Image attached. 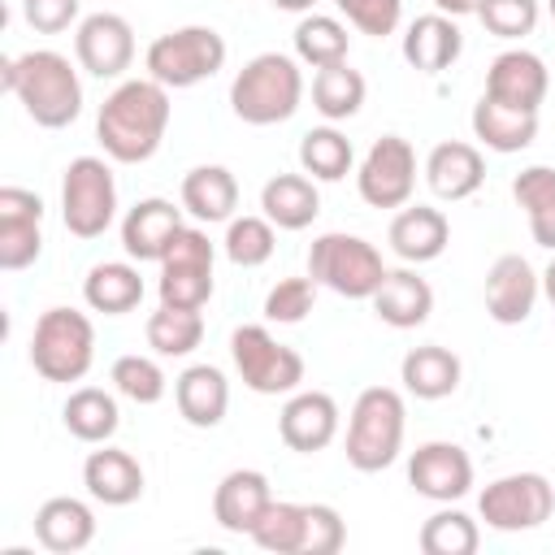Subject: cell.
I'll use <instances>...</instances> for the list:
<instances>
[{"label":"cell","mask_w":555,"mask_h":555,"mask_svg":"<svg viewBox=\"0 0 555 555\" xmlns=\"http://www.w3.org/2000/svg\"><path fill=\"white\" fill-rule=\"evenodd\" d=\"M481 542L477 520L464 516L460 507H442L421 525V551L425 555H473Z\"/></svg>","instance_id":"cell-40"},{"label":"cell","mask_w":555,"mask_h":555,"mask_svg":"<svg viewBox=\"0 0 555 555\" xmlns=\"http://www.w3.org/2000/svg\"><path fill=\"white\" fill-rule=\"evenodd\" d=\"M551 507H555V486L542 473H507V477H494L481 490V499H477L481 520L490 529H499V533L538 529L542 520H551Z\"/></svg>","instance_id":"cell-10"},{"label":"cell","mask_w":555,"mask_h":555,"mask_svg":"<svg viewBox=\"0 0 555 555\" xmlns=\"http://www.w3.org/2000/svg\"><path fill=\"white\" fill-rule=\"evenodd\" d=\"M182 234V208H173L169 199L152 195V199H139L126 217H121V247L130 260H165V251L173 247V238Z\"/></svg>","instance_id":"cell-19"},{"label":"cell","mask_w":555,"mask_h":555,"mask_svg":"<svg viewBox=\"0 0 555 555\" xmlns=\"http://www.w3.org/2000/svg\"><path fill=\"white\" fill-rule=\"evenodd\" d=\"M113 386L130 403H160L165 399V373L152 356H117L113 360Z\"/></svg>","instance_id":"cell-42"},{"label":"cell","mask_w":555,"mask_h":555,"mask_svg":"<svg viewBox=\"0 0 555 555\" xmlns=\"http://www.w3.org/2000/svg\"><path fill=\"white\" fill-rule=\"evenodd\" d=\"M386 273L390 269L382 264V251L360 234L330 230V234L312 238V247H308V278L317 286H330L334 295L373 299V291L382 286Z\"/></svg>","instance_id":"cell-6"},{"label":"cell","mask_w":555,"mask_h":555,"mask_svg":"<svg viewBox=\"0 0 555 555\" xmlns=\"http://www.w3.org/2000/svg\"><path fill=\"white\" fill-rule=\"evenodd\" d=\"M460 52H464V35L447 13H425L403 35V61L421 74H442L447 65H455Z\"/></svg>","instance_id":"cell-27"},{"label":"cell","mask_w":555,"mask_h":555,"mask_svg":"<svg viewBox=\"0 0 555 555\" xmlns=\"http://www.w3.org/2000/svg\"><path fill=\"white\" fill-rule=\"evenodd\" d=\"M351 160H356L351 139H347L343 130H334V126H317V130H308V134L299 139V165H304V173H312L317 182H338V178H347Z\"/></svg>","instance_id":"cell-38"},{"label":"cell","mask_w":555,"mask_h":555,"mask_svg":"<svg viewBox=\"0 0 555 555\" xmlns=\"http://www.w3.org/2000/svg\"><path fill=\"white\" fill-rule=\"evenodd\" d=\"M538 295H542V278L533 273V264L525 256L507 251L490 264V273H486V312H490V321L520 325L533 312Z\"/></svg>","instance_id":"cell-17"},{"label":"cell","mask_w":555,"mask_h":555,"mask_svg":"<svg viewBox=\"0 0 555 555\" xmlns=\"http://www.w3.org/2000/svg\"><path fill=\"white\" fill-rule=\"evenodd\" d=\"M117 217V182L100 156H78L61 178V221L74 238H100Z\"/></svg>","instance_id":"cell-8"},{"label":"cell","mask_w":555,"mask_h":555,"mask_svg":"<svg viewBox=\"0 0 555 555\" xmlns=\"http://www.w3.org/2000/svg\"><path fill=\"white\" fill-rule=\"evenodd\" d=\"M317 0H273V9H286V13H308Z\"/></svg>","instance_id":"cell-49"},{"label":"cell","mask_w":555,"mask_h":555,"mask_svg":"<svg viewBox=\"0 0 555 555\" xmlns=\"http://www.w3.org/2000/svg\"><path fill=\"white\" fill-rule=\"evenodd\" d=\"M61 421L65 429L78 438V442H108L121 425V412H117V399L100 386H78L65 408H61Z\"/></svg>","instance_id":"cell-34"},{"label":"cell","mask_w":555,"mask_h":555,"mask_svg":"<svg viewBox=\"0 0 555 555\" xmlns=\"http://www.w3.org/2000/svg\"><path fill=\"white\" fill-rule=\"evenodd\" d=\"M477 17L499 39H525L538 26V0H481Z\"/></svg>","instance_id":"cell-43"},{"label":"cell","mask_w":555,"mask_h":555,"mask_svg":"<svg viewBox=\"0 0 555 555\" xmlns=\"http://www.w3.org/2000/svg\"><path fill=\"white\" fill-rule=\"evenodd\" d=\"M78 9H82V0H22V17L39 35L69 30V22H78Z\"/></svg>","instance_id":"cell-47"},{"label":"cell","mask_w":555,"mask_h":555,"mask_svg":"<svg viewBox=\"0 0 555 555\" xmlns=\"http://www.w3.org/2000/svg\"><path fill=\"white\" fill-rule=\"evenodd\" d=\"M356 186H360V199L373 204V208H403L416 191V152H412V143L403 134H382L364 152Z\"/></svg>","instance_id":"cell-12"},{"label":"cell","mask_w":555,"mask_h":555,"mask_svg":"<svg viewBox=\"0 0 555 555\" xmlns=\"http://www.w3.org/2000/svg\"><path fill=\"white\" fill-rule=\"evenodd\" d=\"M542 295L555 304V260H551V264H546V273H542Z\"/></svg>","instance_id":"cell-50"},{"label":"cell","mask_w":555,"mask_h":555,"mask_svg":"<svg viewBox=\"0 0 555 555\" xmlns=\"http://www.w3.org/2000/svg\"><path fill=\"white\" fill-rule=\"evenodd\" d=\"M173 403L182 412L186 425L195 429H212L225 421V408H230V382L221 369L212 364H191L178 373L173 382Z\"/></svg>","instance_id":"cell-25"},{"label":"cell","mask_w":555,"mask_h":555,"mask_svg":"<svg viewBox=\"0 0 555 555\" xmlns=\"http://www.w3.org/2000/svg\"><path fill=\"white\" fill-rule=\"evenodd\" d=\"M156 295L169 308H195V312L212 299V243L204 230L182 225V234L160 260Z\"/></svg>","instance_id":"cell-11"},{"label":"cell","mask_w":555,"mask_h":555,"mask_svg":"<svg viewBox=\"0 0 555 555\" xmlns=\"http://www.w3.org/2000/svg\"><path fill=\"white\" fill-rule=\"evenodd\" d=\"M169 87L156 78H126L108 91L95 117V139L108 160L117 165H143L156 156L165 130H169Z\"/></svg>","instance_id":"cell-1"},{"label":"cell","mask_w":555,"mask_h":555,"mask_svg":"<svg viewBox=\"0 0 555 555\" xmlns=\"http://www.w3.org/2000/svg\"><path fill=\"white\" fill-rule=\"evenodd\" d=\"M473 134L490 147V152H525L533 139H538V113H525V108H507L490 95H481L473 104Z\"/></svg>","instance_id":"cell-30"},{"label":"cell","mask_w":555,"mask_h":555,"mask_svg":"<svg viewBox=\"0 0 555 555\" xmlns=\"http://www.w3.org/2000/svg\"><path fill=\"white\" fill-rule=\"evenodd\" d=\"M35 538H39V546L52 551V555L87 551L91 538H95V512H91L82 499L56 494V499H48V503L35 512Z\"/></svg>","instance_id":"cell-26"},{"label":"cell","mask_w":555,"mask_h":555,"mask_svg":"<svg viewBox=\"0 0 555 555\" xmlns=\"http://www.w3.org/2000/svg\"><path fill=\"white\" fill-rule=\"evenodd\" d=\"M82 299H87V308H95L104 317L134 312L143 304V278H139V269L130 260L91 264V273L82 278Z\"/></svg>","instance_id":"cell-32"},{"label":"cell","mask_w":555,"mask_h":555,"mask_svg":"<svg viewBox=\"0 0 555 555\" xmlns=\"http://www.w3.org/2000/svg\"><path fill=\"white\" fill-rule=\"evenodd\" d=\"M425 182L438 199H468L481 182H486V160L473 143L464 139H447L425 156Z\"/></svg>","instance_id":"cell-22"},{"label":"cell","mask_w":555,"mask_h":555,"mask_svg":"<svg viewBox=\"0 0 555 555\" xmlns=\"http://www.w3.org/2000/svg\"><path fill=\"white\" fill-rule=\"evenodd\" d=\"M390 251L408 264H425L438 260L451 243V221L442 217V208L429 204H403V212H395L390 221Z\"/></svg>","instance_id":"cell-21"},{"label":"cell","mask_w":555,"mask_h":555,"mask_svg":"<svg viewBox=\"0 0 555 555\" xmlns=\"http://www.w3.org/2000/svg\"><path fill=\"white\" fill-rule=\"evenodd\" d=\"M230 356L243 386L256 395H295L304 382V356L278 343L264 325H238L230 334Z\"/></svg>","instance_id":"cell-9"},{"label":"cell","mask_w":555,"mask_h":555,"mask_svg":"<svg viewBox=\"0 0 555 555\" xmlns=\"http://www.w3.org/2000/svg\"><path fill=\"white\" fill-rule=\"evenodd\" d=\"M43 199L26 186H0V269H26L43 251Z\"/></svg>","instance_id":"cell-15"},{"label":"cell","mask_w":555,"mask_h":555,"mask_svg":"<svg viewBox=\"0 0 555 555\" xmlns=\"http://www.w3.org/2000/svg\"><path fill=\"white\" fill-rule=\"evenodd\" d=\"M434 4H438V13H447V17H464V13H477L481 0H434Z\"/></svg>","instance_id":"cell-48"},{"label":"cell","mask_w":555,"mask_h":555,"mask_svg":"<svg viewBox=\"0 0 555 555\" xmlns=\"http://www.w3.org/2000/svg\"><path fill=\"white\" fill-rule=\"evenodd\" d=\"M143 65H147V78L182 91V87L212 78L225 65V39L212 26H178L147 43Z\"/></svg>","instance_id":"cell-7"},{"label":"cell","mask_w":555,"mask_h":555,"mask_svg":"<svg viewBox=\"0 0 555 555\" xmlns=\"http://www.w3.org/2000/svg\"><path fill=\"white\" fill-rule=\"evenodd\" d=\"M373 312L390 330H416L434 312V291L416 269H390L373 291Z\"/></svg>","instance_id":"cell-24"},{"label":"cell","mask_w":555,"mask_h":555,"mask_svg":"<svg viewBox=\"0 0 555 555\" xmlns=\"http://www.w3.org/2000/svg\"><path fill=\"white\" fill-rule=\"evenodd\" d=\"M299 100H304V74L295 65V56H286V52L251 56L230 82V108L247 126L286 121V117H295Z\"/></svg>","instance_id":"cell-3"},{"label":"cell","mask_w":555,"mask_h":555,"mask_svg":"<svg viewBox=\"0 0 555 555\" xmlns=\"http://www.w3.org/2000/svg\"><path fill=\"white\" fill-rule=\"evenodd\" d=\"M260 208L278 230H308L321 212V195L308 173H273L260 186Z\"/></svg>","instance_id":"cell-28"},{"label":"cell","mask_w":555,"mask_h":555,"mask_svg":"<svg viewBox=\"0 0 555 555\" xmlns=\"http://www.w3.org/2000/svg\"><path fill=\"white\" fill-rule=\"evenodd\" d=\"M546 9H551V17H555V0H546Z\"/></svg>","instance_id":"cell-51"},{"label":"cell","mask_w":555,"mask_h":555,"mask_svg":"<svg viewBox=\"0 0 555 555\" xmlns=\"http://www.w3.org/2000/svg\"><path fill=\"white\" fill-rule=\"evenodd\" d=\"M74 56L95 78H121L134 61V30L121 13H91L74 30Z\"/></svg>","instance_id":"cell-13"},{"label":"cell","mask_w":555,"mask_h":555,"mask_svg":"<svg viewBox=\"0 0 555 555\" xmlns=\"http://www.w3.org/2000/svg\"><path fill=\"white\" fill-rule=\"evenodd\" d=\"M408 481L421 499L434 503H455L473 486V460L460 442H425L408 460Z\"/></svg>","instance_id":"cell-14"},{"label":"cell","mask_w":555,"mask_h":555,"mask_svg":"<svg viewBox=\"0 0 555 555\" xmlns=\"http://www.w3.org/2000/svg\"><path fill=\"white\" fill-rule=\"evenodd\" d=\"M278 247V234H273V221L269 217H230L225 225V256L230 264L238 269H256L273 256Z\"/></svg>","instance_id":"cell-41"},{"label":"cell","mask_w":555,"mask_h":555,"mask_svg":"<svg viewBox=\"0 0 555 555\" xmlns=\"http://www.w3.org/2000/svg\"><path fill=\"white\" fill-rule=\"evenodd\" d=\"M347 22L360 30V35H373V39H386L395 35L399 17H403V0H334Z\"/></svg>","instance_id":"cell-46"},{"label":"cell","mask_w":555,"mask_h":555,"mask_svg":"<svg viewBox=\"0 0 555 555\" xmlns=\"http://www.w3.org/2000/svg\"><path fill=\"white\" fill-rule=\"evenodd\" d=\"M512 195L529 217V234L538 247L555 251V169L551 165H529L512 178Z\"/></svg>","instance_id":"cell-33"},{"label":"cell","mask_w":555,"mask_h":555,"mask_svg":"<svg viewBox=\"0 0 555 555\" xmlns=\"http://www.w3.org/2000/svg\"><path fill=\"white\" fill-rule=\"evenodd\" d=\"M403 395L390 386H369L356 395L351 403V421H347V464L356 473H382L399 460L403 451Z\"/></svg>","instance_id":"cell-4"},{"label":"cell","mask_w":555,"mask_h":555,"mask_svg":"<svg viewBox=\"0 0 555 555\" xmlns=\"http://www.w3.org/2000/svg\"><path fill=\"white\" fill-rule=\"evenodd\" d=\"M546 87H551V74L542 65L538 52H525V48H507L490 61L486 69V95L507 104V108H525V113H538V104L546 100Z\"/></svg>","instance_id":"cell-16"},{"label":"cell","mask_w":555,"mask_h":555,"mask_svg":"<svg viewBox=\"0 0 555 555\" xmlns=\"http://www.w3.org/2000/svg\"><path fill=\"white\" fill-rule=\"evenodd\" d=\"M95 360V325L78 308H48L30 334V364L43 382H82Z\"/></svg>","instance_id":"cell-5"},{"label":"cell","mask_w":555,"mask_h":555,"mask_svg":"<svg viewBox=\"0 0 555 555\" xmlns=\"http://www.w3.org/2000/svg\"><path fill=\"white\" fill-rule=\"evenodd\" d=\"M278 434L299 455L325 451L338 434V403L325 390H295L278 416Z\"/></svg>","instance_id":"cell-18"},{"label":"cell","mask_w":555,"mask_h":555,"mask_svg":"<svg viewBox=\"0 0 555 555\" xmlns=\"http://www.w3.org/2000/svg\"><path fill=\"white\" fill-rule=\"evenodd\" d=\"M312 104H317V113H321L325 121H347V117H356L360 104H364V74L351 69L347 61L317 69V78H312Z\"/></svg>","instance_id":"cell-35"},{"label":"cell","mask_w":555,"mask_h":555,"mask_svg":"<svg viewBox=\"0 0 555 555\" xmlns=\"http://www.w3.org/2000/svg\"><path fill=\"white\" fill-rule=\"evenodd\" d=\"M0 78L22 100L26 117L35 126H43V130H65L82 113L78 69L69 65V56H61L52 48H35V52H22V56H9L0 65Z\"/></svg>","instance_id":"cell-2"},{"label":"cell","mask_w":555,"mask_h":555,"mask_svg":"<svg viewBox=\"0 0 555 555\" xmlns=\"http://www.w3.org/2000/svg\"><path fill=\"white\" fill-rule=\"evenodd\" d=\"M269 503H273L269 477L256 468H234L212 490V516L225 533H251L256 520L269 512Z\"/></svg>","instance_id":"cell-20"},{"label":"cell","mask_w":555,"mask_h":555,"mask_svg":"<svg viewBox=\"0 0 555 555\" xmlns=\"http://www.w3.org/2000/svg\"><path fill=\"white\" fill-rule=\"evenodd\" d=\"M199 343H204V317L195 308H169V304H160L147 317V347L156 356L178 360V356H191Z\"/></svg>","instance_id":"cell-37"},{"label":"cell","mask_w":555,"mask_h":555,"mask_svg":"<svg viewBox=\"0 0 555 555\" xmlns=\"http://www.w3.org/2000/svg\"><path fill=\"white\" fill-rule=\"evenodd\" d=\"M317 304V282L312 278H282L264 295V317L278 325H299Z\"/></svg>","instance_id":"cell-44"},{"label":"cell","mask_w":555,"mask_h":555,"mask_svg":"<svg viewBox=\"0 0 555 555\" xmlns=\"http://www.w3.org/2000/svg\"><path fill=\"white\" fill-rule=\"evenodd\" d=\"M351 52V35L338 17L330 13H308L299 26H295V56L312 69H325V65H338L347 61Z\"/></svg>","instance_id":"cell-36"},{"label":"cell","mask_w":555,"mask_h":555,"mask_svg":"<svg viewBox=\"0 0 555 555\" xmlns=\"http://www.w3.org/2000/svg\"><path fill=\"white\" fill-rule=\"evenodd\" d=\"M347 542V525L330 503H308L304 512V555H334Z\"/></svg>","instance_id":"cell-45"},{"label":"cell","mask_w":555,"mask_h":555,"mask_svg":"<svg viewBox=\"0 0 555 555\" xmlns=\"http://www.w3.org/2000/svg\"><path fill=\"white\" fill-rule=\"evenodd\" d=\"M182 208L195 221H230L238 208V182L225 165H195L182 178Z\"/></svg>","instance_id":"cell-31"},{"label":"cell","mask_w":555,"mask_h":555,"mask_svg":"<svg viewBox=\"0 0 555 555\" xmlns=\"http://www.w3.org/2000/svg\"><path fill=\"white\" fill-rule=\"evenodd\" d=\"M82 486H87V494H91L95 503H104V507H126V503H134V499L143 494V468H139V460H134L130 451H121V447H100V451H91L87 464H82Z\"/></svg>","instance_id":"cell-23"},{"label":"cell","mask_w":555,"mask_h":555,"mask_svg":"<svg viewBox=\"0 0 555 555\" xmlns=\"http://www.w3.org/2000/svg\"><path fill=\"white\" fill-rule=\"evenodd\" d=\"M304 512H308V503L273 499L269 512L256 520V529L247 538L260 551H273V555H304Z\"/></svg>","instance_id":"cell-39"},{"label":"cell","mask_w":555,"mask_h":555,"mask_svg":"<svg viewBox=\"0 0 555 555\" xmlns=\"http://www.w3.org/2000/svg\"><path fill=\"white\" fill-rule=\"evenodd\" d=\"M460 373H464L460 356L447 351V347H438V343L412 347V351L403 356V364H399V382H403V390L416 395V399H447V395H455Z\"/></svg>","instance_id":"cell-29"}]
</instances>
